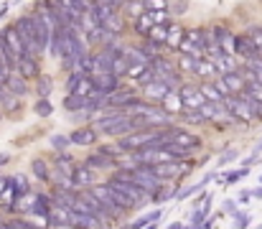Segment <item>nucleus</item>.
Wrapping results in <instances>:
<instances>
[{
    "label": "nucleus",
    "mask_w": 262,
    "mask_h": 229,
    "mask_svg": "<svg viewBox=\"0 0 262 229\" xmlns=\"http://www.w3.org/2000/svg\"><path fill=\"white\" fill-rule=\"evenodd\" d=\"M181 117H183V122H191V125H201V122H206V117H204L201 110H186Z\"/></svg>",
    "instance_id": "c756f323"
},
{
    "label": "nucleus",
    "mask_w": 262,
    "mask_h": 229,
    "mask_svg": "<svg viewBox=\"0 0 262 229\" xmlns=\"http://www.w3.org/2000/svg\"><path fill=\"white\" fill-rule=\"evenodd\" d=\"M196 64H199V59H193V56H183V54H181V59H178V69H181V72H191V74H193Z\"/></svg>",
    "instance_id": "473e14b6"
},
{
    "label": "nucleus",
    "mask_w": 262,
    "mask_h": 229,
    "mask_svg": "<svg viewBox=\"0 0 262 229\" xmlns=\"http://www.w3.org/2000/svg\"><path fill=\"white\" fill-rule=\"evenodd\" d=\"M214 38L222 49V54H234V46H237V36L227 28V26H214Z\"/></svg>",
    "instance_id": "f8f14e48"
},
{
    "label": "nucleus",
    "mask_w": 262,
    "mask_h": 229,
    "mask_svg": "<svg viewBox=\"0 0 262 229\" xmlns=\"http://www.w3.org/2000/svg\"><path fill=\"white\" fill-rule=\"evenodd\" d=\"M0 117H3V107H0Z\"/></svg>",
    "instance_id": "3c124183"
},
{
    "label": "nucleus",
    "mask_w": 262,
    "mask_h": 229,
    "mask_svg": "<svg viewBox=\"0 0 262 229\" xmlns=\"http://www.w3.org/2000/svg\"><path fill=\"white\" fill-rule=\"evenodd\" d=\"M168 31H171V23H166V26H156V28L150 31V36H148V38H150L153 44L166 46V44H168ZM166 51H168V49H166Z\"/></svg>",
    "instance_id": "a878e982"
},
{
    "label": "nucleus",
    "mask_w": 262,
    "mask_h": 229,
    "mask_svg": "<svg viewBox=\"0 0 262 229\" xmlns=\"http://www.w3.org/2000/svg\"><path fill=\"white\" fill-rule=\"evenodd\" d=\"M5 194H8V178H5V176H0V199H3Z\"/></svg>",
    "instance_id": "37998d69"
},
{
    "label": "nucleus",
    "mask_w": 262,
    "mask_h": 229,
    "mask_svg": "<svg viewBox=\"0 0 262 229\" xmlns=\"http://www.w3.org/2000/svg\"><path fill=\"white\" fill-rule=\"evenodd\" d=\"M247 224H250V217H247V214H242V212H237V214H234V227L245 229Z\"/></svg>",
    "instance_id": "58836bf2"
},
{
    "label": "nucleus",
    "mask_w": 262,
    "mask_h": 229,
    "mask_svg": "<svg viewBox=\"0 0 262 229\" xmlns=\"http://www.w3.org/2000/svg\"><path fill=\"white\" fill-rule=\"evenodd\" d=\"M216 64V72L219 74H229V72H237V64H234V56L232 54H219L216 59H211Z\"/></svg>",
    "instance_id": "b1692460"
},
{
    "label": "nucleus",
    "mask_w": 262,
    "mask_h": 229,
    "mask_svg": "<svg viewBox=\"0 0 262 229\" xmlns=\"http://www.w3.org/2000/svg\"><path fill=\"white\" fill-rule=\"evenodd\" d=\"M224 209H227V214H229V217H234V214L239 212V209H237V201H232V199H227V201H224Z\"/></svg>",
    "instance_id": "a19ab883"
},
{
    "label": "nucleus",
    "mask_w": 262,
    "mask_h": 229,
    "mask_svg": "<svg viewBox=\"0 0 262 229\" xmlns=\"http://www.w3.org/2000/svg\"><path fill=\"white\" fill-rule=\"evenodd\" d=\"M161 219V209H153L150 214H145V217H140V219H135L133 224H127V229H145L148 224H156Z\"/></svg>",
    "instance_id": "cd10ccee"
},
{
    "label": "nucleus",
    "mask_w": 262,
    "mask_h": 229,
    "mask_svg": "<svg viewBox=\"0 0 262 229\" xmlns=\"http://www.w3.org/2000/svg\"><path fill=\"white\" fill-rule=\"evenodd\" d=\"M99 133H104L107 138H125V135H130V133H135V122H133V117H122L120 122H115V125H110V128H104V130H99Z\"/></svg>",
    "instance_id": "dca6fc26"
},
{
    "label": "nucleus",
    "mask_w": 262,
    "mask_h": 229,
    "mask_svg": "<svg viewBox=\"0 0 262 229\" xmlns=\"http://www.w3.org/2000/svg\"><path fill=\"white\" fill-rule=\"evenodd\" d=\"M51 112H54V107H51V102H49V99H38V102H36V115L49 117Z\"/></svg>",
    "instance_id": "4c0bfd02"
},
{
    "label": "nucleus",
    "mask_w": 262,
    "mask_h": 229,
    "mask_svg": "<svg viewBox=\"0 0 262 229\" xmlns=\"http://www.w3.org/2000/svg\"><path fill=\"white\" fill-rule=\"evenodd\" d=\"M183 38H186V31H183L178 23H171V31H168V44H166V49H168V51H178V49H181V44H183Z\"/></svg>",
    "instance_id": "5701e85b"
},
{
    "label": "nucleus",
    "mask_w": 262,
    "mask_h": 229,
    "mask_svg": "<svg viewBox=\"0 0 262 229\" xmlns=\"http://www.w3.org/2000/svg\"><path fill=\"white\" fill-rule=\"evenodd\" d=\"M15 28H18V33H20L23 44H26V54H28L31 59H38V61H41L43 46L38 44V36H36V28H33V20H31V15H23V18H18V20H15Z\"/></svg>",
    "instance_id": "20e7f679"
},
{
    "label": "nucleus",
    "mask_w": 262,
    "mask_h": 229,
    "mask_svg": "<svg viewBox=\"0 0 262 229\" xmlns=\"http://www.w3.org/2000/svg\"><path fill=\"white\" fill-rule=\"evenodd\" d=\"M237 158V151H229V153H224L222 158H219V165H227V163H232Z\"/></svg>",
    "instance_id": "79ce46f5"
},
{
    "label": "nucleus",
    "mask_w": 262,
    "mask_h": 229,
    "mask_svg": "<svg viewBox=\"0 0 262 229\" xmlns=\"http://www.w3.org/2000/svg\"><path fill=\"white\" fill-rule=\"evenodd\" d=\"M97 183V171L82 163V165H74V189H89Z\"/></svg>",
    "instance_id": "ddd939ff"
},
{
    "label": "nucleus",
    "mask_w": 262,
    "mask_h": 229,
    "mask_svg": "<svg viewBox=\"0 0 262 229\" xmlns=\"http://www.w3.org/2000/svg\"><path fill=\"white\" fill-rule=\"evenodd\" d=\"M168 229H186V224H181V222H173Z\"/></svg>",
    "instance_id": "49530a36"
},
{
    "label": "nucleus",
    "mask_w": 262,
    "mask_h": 229,
    "mask_svg": "<svg viewBox=\"0 0 262 229\" xmlns=\"http://www.w3.org/2000/svg\"><path fill=\"white\" fill-rule=\"evenodd\" d=\"M72 145H79V148H87L97 143V128L94 125H84V128H77L72 135Z\"/></svg>",
    "instance_id": "2eb2a0df"
},
{
    "label": "nucleus",
    "mask_w": 262,
    "mask_h": 229,
    "mask_svg": "<svg viewBox=\"0 0 262 229\" xmlns=\"http://www.w3.org/2000/svg\"><path fill=\"white\" fill-rule=\"evenodd\" d=\"M145 10H171L168 0H143Z\"/></svg>",
    "instance_id": "c9c22d12"
},
{
    "label": "nucleus",
    "mask_w": 262,
    "mask_h": 229,
    "mask_svg": "<svg viewBox=\"0 0 262 229\" xmlns=\"http://www.w3.org/2000/svg\"><path fill=\"white\" fill-rule=\"evenodd\" d=\"M107 183H110V186H115L117 191H122L125 196H130V199L135 201V206H138V204H143L145 199H150V196H148V191H145V189H140V186H138V183L125 173V171H115V173L110 176V181H107Z\"/></svg>",
    "instance_id": "7ed1b4c3"
},
{
    "label": "nucleus",
    "mask_w": 262,
    "mask_h": 229,
    "mask_svg": "<svg viewBox=\"0 0 262 229\" xmlns=\"http://www.w3.org/2000/svg\"><path fill=\"white\" fill-rule=\"evenodd\" d=\"M206 36H209V31H206V28H188L183 41H188V44H196V46H201V49H204V44H206Z\"/></svg>",
    "instance_id": "bb28decb"
},
{
    "label": "nucleus",
    "mask_w": 262,
    "mask_h": 229,
    "mask_svg": "<svg viewBox=\"0 0 262 229\" xmlns=\"http://www.w3.org/2000/svg\"><path fill=\"white\" fill-rule=\"evenodd\" d=\"M161 107H163V110H166L171 117H173V115H183V110H186V107H183V99H181V92H178V89H171V92L166 94V99L161 102Z\"/></svg>",
    "instance_id": "a211bd4d"
},
{
    "label": "nucleus",
    "mask_w": 262,
    "mask_h": 229,
    "mask_svg": "<svg viewBox=\"0 0 262 229\" xmlns=\"http://www.w3.org/2000/svg\"><path fill=\"white\" fill-rule=\"evenodd\" d=\"M13 72H15V64H13L5 54H0V74L5 76V81H8V76L13 74Z\"/></svg>",
    "instance_id": "f704fd0d"
},
{
    "label": "nucleus",
    "mask_w": 262,
    "mask_h": 229,
    "mask_svg": "<svg viewBox=\"0 0 262 229\" xmlns=\"http://www.w3.org/2000/svg\"><path fill=\"white\" fill-rule=\"evenodd\" d=\"M145 229H158V222H156V224H148Z\"/></svg>",
    "instance_id": "09e8293b"
},
{
    "label": "nucleus",
    "mask_w": 262,
    "mask_h": 229,
    "mask_svg": "<svg viewBox=\"0 0 262 229\" xmlns=\"http://www.w3.org/2000/svg\"><path fill=\"white\" fill-rule=\"evenodd\" d=\"M181 99H183V107L186 110H201L204 105H206V97L201 94V89L199 87H186V84H181ZM183 110V112H186Z\"/></svg>",
    "instance_id": "9b49d317"
},
{
    "label": "nucleus",
    "mask_w": 262,
    "mask_h": 229,
    "mask_svg": "<svg viewBox=\"0 0 262 229\" xmlns=\"http://www.w3.org/2000/svg\"><path fill=\"white\" fill-rule=\"evenodd\" d=\"M31 168H33V176H36L38 181H43V183H49V181L54 178V168H51L43 158H36Z\"/></svg>",
    "instance_id": "4be33fe9"
},
{
    "label": "nucleus",
    "mask_w": 262,
    "mask_h": 229,
    "mask_svg": "<svg viewBox=\"0 0 262 229\" xmlns=\"http://www.w3.org/2000/svg\"><path fill=\"white\" fill-rule=\"evenodd\" d=\"M84 163L92 165L94 171H110V168H117V160H112V158H107V155H102V153H92V155H87Z\"/></svg>",
    "instance_id": "6ab92c4d"
},
{
    "label": "nucleus",
    "mask_w": 262,
    "mask_h": 229,
    "mask_svg": "<svg viewBox=\"0 0 262 229\" xmlns=\"http://www.w3.org/2000/svg\"><path fill=\"white\" fill-rule=\"evenodd\" d=\"M250 173V168H239V171H229V173H224L222 176V183H237L239 178H245Z\"/></svg>",
    "instance_id": "2f4dec72"
},
{
    "label": "nucleus",
    "mask_w": 262,
    "mask_h": 229,
    "mask_svg": "<svg viewBox=\"0 0 262 229\" xmlns=\"http://www.w3.org/2000/svg\"><path fill=\"white\" fill-rule=\"evenodd\" d=\"M199 89H201V94L206 97V102H227V97L216 89V84H214V81H204Z\"/></svg>",
    "instance_id": "393cba45"
},
{
    "label": "nucleus",
    "mask_w": 262,
    "mask_h": 229,
    "mask_svg": "<svg viewBox=\"0 0 262 229\" xmlns=\"http://www.w3.org/2000/svg\"><path fill=\"white\" fill-rule=\"evenodd\" d=\"M89 191L97 196V201L104 206V212H107L112 219H120V217H122V212L117 209V204H115V199H112V194H110V183H94V186H89Z\"/></svg>",
    "instance_id": "423d86ee"
},
{
    "label": "nucleus",
    "mask_w": 262,
    "mask_h": 229,
    "mask_svg": "<svg viewBox=\"0 0 262 229\" xmlns=\"http://www.w3.org/2000/svg\"><path fill=\"white\" fill-rule=\"evenodd\" d=\"M234 54H239L242 59H247V61H255V59H262V51L260 46L252 41V36L250 33H245V36H237V46H234Z\"/></svg>",
    "instance_id": "6e6552de"
},
{
    "label": "nucleus",
    "mask_w": 262,
    "mask_h": 229,
    "mask_svg": "<svg viewBox=\"0 0 262 229\" xmlns=\"http://www.w3.org/2000/svg\"><path fill=\"white\" fill-rule=\"evenodd\" d=\"M250 36H252V41L260 46V51H262V26H255V28L250 31Z\"/></svg>",
    "instance_id": "ea45409f"
},
{
    "label": "nucleus",
    "mask_w": 262,
    "mask_h": 229,
    "mask_svg": "<svg viewBox=\"0 0 262 229\" xmlns=\"http://www.w3.org/2000/svg\"><path fill=\"white\" fill-rule=\"evenodd\" d=\"M168 143L183 145V148H191V151L201 145V140H199L193 133H188V130H178V128H171V130H168Z\"/></svg>",
    "instance_id": "4468645a"
},
{
    "label": "nucleus",
    "mask_w": 262,
    "mask_h": 229,
    "mask_svg": "<svg viewBox=\"0 0 262 229\" xmlns=\"http://www.w3.org/2000/svg\"><path fill=\"white\" fill-rule=\"evenodd\" d=\"M38 97L41 99H49V92H51V76H38Z\"/></svg>",
    "instance_id": "72a5a7b5"
},
{
    "label": "nucleus",
    "mask_w": 262,
    "mask_h": 229,
    "mask_svg": "<svg viewBox=\"0 0 262 229\" xmlns=\"http://www.w3.org/2000/svg\"><path fill=\"white\" fill-rule=\"evenodd\" d=\"M130 117H133V122H135V130H158V128L163 130V128L171 122V115H168L161 105L156 107V105H150V102L140 105Z\"/></svg>",
    "instance_id": "f257e3e1"
},
{
    "label": "nucleus",
    "mask_w": 262,
    "mask_h": 229,
    "mask_svg": "<svg viewBox=\"0 0 262 229\" xmlns=\"http://www.w3.org/2000/svg\"><path fill=\"white\" fill-rule=\"evenodd\" d=\"M257 120H262V105H260V110H257Z\"/></svg>",
    "instance_id": "8fccbe9b"
},
{
    "label": "nucleus",
    "mask_w": 262,
    "mask_h": 229,
    "mask_svg": "<svg viewBox=\"0 0 262 229\" xmlns=\"http://www.w3.org/2000/svg\"><path fill=\"white\" fill-rule=\"evenodd\" d=\"M92 81H94L97 92H99V94H104V97H110V94H115V92L120 89V76L112 74V72L94 74V76H92Z\"/></svg>",
    "instance_id": "9d476101"
},
{
    "label": "nucleus",
    "mask_w": 262,
    "mask_h": 229,
    "mask_svg": "<svg viewBox=\"0 0 262 229\" xmlns=\"http://www.w3.org/2000/svg\"><path fill=\"white\" fill-rule=\"evenodd\" d=\"M5 89H8L10 94H15V97H23V94L28 92V79H26V76L15 69L13 74L8 76V81H5Z\"/></svg>",
    "instance_id": "f3484780"
},
{
    "label": "nucleus",
    "mask_w": 262,
    "mask_h": 229,
    "mask_svg": "<svg viewBox=\"0 0 262 229\" xmlns=\"http://www.w3.org/2000/svg\"><path fill=\"white\" fill-rule=\"evenodd\" d=\"M193 74L199 76V79H204V81H209V79H216V64L211 61V59H199V64H196V69H193Z\"/></svg>",
    "instance_id": "aec40b11"
},
{
    "label": "nucleus",
    "mask_w": 262,
    "mask_h": 229,
    "mask_svg": "<svg viewBox=\"0 0 262 229\" xmlns=\"http://www.w3.org/2000/svg\"><path fill=\"white\" fill-rule=\"evenodd\" d=\"M227 110L237 117V122H252L257 120V110L260 105H255L247 94H234V97H227Z\"/></svg>",
    "instance_id": "f03ea898"
},
{
    "label": "nucleus",
    "mask_w": 262,
    "mask_h": 229,
    "mask_svg": "<svg viewBox=\"0 0 262 229\" xmlns=\"http://www.w3.org/2000/svg\"><path fill=\"white\" fill-rule=\"evenodd\" d=\"M18 72L26 76V79H38L41 76V67H38V59H31V56H23L20 64H18Z\"/></svg>",
    "instance_id": "412c9836"
},
{
    "label": "nucleus",
    "mask_w": 262,
    "mask_h": 229,
    "mask_svg": "<svg viewBox=\"0 0 262 229\" xmlns=\"http://www.w3.org/2000/svg\"><path fill=\"white\" fill-rule=\"evenodd\" d=\"M171 89H173V87L166 84V81H161V79L148 81V84H143V99H145V102H158V105H161Z\"/></svg>",
    "instance_id": "1a4fd4ad"
},
{
    "label": "nucleus",
    "mask_w": 262,
    "mask_h": 229,
    "mask_svg": "<svg viewBox=\"0 0 262 229\" xmlns=\"http://www.w3.org/2000/svg\"><path fill=\"white\" fill-rule=\"evenodd\" d=\"M84 76H87V74H84V72H79V69L69 72V79H67V92H72V89H74V87H77V84H79Z\"/></svg>",
    "instance_id": "e433bc0d"
},
{
    "label": "nucleus",
    "mask_w": 262,
    "mask_h": 229,
    "mask_svg": "<svg viewBox=\"0 0 262 229\" xmlns=\"http://www.w3.org/2000/svg\"><path fill=\"white\" fill-rule=\"evenodd\" d=\"M250 199H255L252 191H242V194H239V201H250Z\"/></svg>",
    "instance_id": "c03bdc74"
},
{
    "label": "nucleus",
    "mask_w": 262,
    "mask_h": 229,
    "mask_svg": "<svg viewBox=\"0 0 262 229\" xmlns=\"http://www.w3.org/2000/svg\"><path fill=\"white\" fill-rule=\"evenodd\" d=\"M5 13H8V3H3V8H0V18H5Z\"/></svg>",
    "instance_id": "de8ad7c7"
},
{
    "label": "nucleus",
    "mask_w": 262,
    "mask_h": 229,
    "mask_svg": "<svg viewBox=\"0 0 262 229\" xmlns=\"http://www.w3.org/2000/svg\"><path fill=\"white\" fill-rule=\"evenodd\" d=\"M120 171H125L140 189H145L148 191V196H153V194H158V189H163V183L166 181H161L153 171H150V165H138V168H120Z\"/></svg>",
    "instance_id": "39448f33"
},
{
    "label": "nucleus",
    "mask_w": 262,
    "mask_h": 229,
    "mask_svg": "<svg viewBox=\"0 0 262 229\" xmlns=\"http://www.w3.org/2000/svg\"><path fill=\"white\" fill-rule=\"evenodd\" d=\"M72 145V138L69 135H54L51 138V148H56V153H64Z\"/></svg>",
    "instance_id": "7c9ffc66"
},
{
    "label": "nucleus",
    "mask_w": 262,
    "mask_h": 229,
    "mask_svg": "<svg viewBox=\"0 0 262 229\" xmlns=\"http://www.w3.org/2000/svg\"><path fill=\"white\" fill-rule=\"evenodd\" d=\"M0 33H3V38H5L8 49L13 51V56H15V59H18V64H20V59H23V56H28V54H26V44H23V38H20L18 28H15V26H8V28H3Z\"/></svg>",
    "instance_id": "0eeeda50"
},
{
    "label": "nucleus",
    "mask_w": 262,
    "mask_h": 229,
    "mask_svg": "<svg viewBox=\"0 0 262 229\" xmlns=\"http://www.w3.org/2000/svg\"><path fill=\"white\" fill-rule=\"evenodd\" d=\"M252 196H255V199H262V186H257V189H252Z\"/></svg>",
    "instance_id": "a18cd8bd"
},
{
    "label": "nucleus",
    "mask_w": 262,
    "mask_h": 229,
    "mask_svg": "<svg viewBox=\"0 0 262 229\" xmlns=\"http://www.w3.org/2000/svg\"><path fill=\"white\" fill-rule=\"evenodd\" d=\"M245 94H247L255 105H262V81H257V79H247V89H245Z\"/></svg>",
    "instance_id": "c85d7f7f"
}]
</instances>
